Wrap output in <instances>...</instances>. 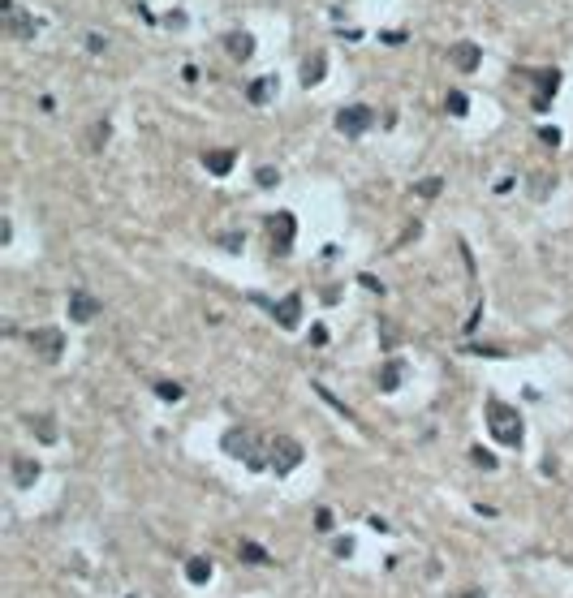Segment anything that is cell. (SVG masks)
<instances>
[{"label":"cell","mask_w":573,"mask_h":598,"mask_svg":"<svg viewBox=\"0 0 573 598\" xmlns=\"http://www.w3.org/2000/svg\"><path fill=\"white\" fill-rule=\"evenodd\" d=\"M487 431H491L496 443H505V447H517L521 435H526L521 413H517L509 401H500V396H491V401H487Z\"/></svg>","instance_id":"cell-1"},{"label":"cell","mask_w":573,"mask_h":598,"mask_svg":"<svg viewBox=\"0 0 573 598\" xmlns=\"http://www.w3.org/2000/svg\"><path fill=\"white\" fill-rule=\"evenodd\" d=\"M220 443H224V452H229V457H241L251 469H263V465H267V457L259 452V435H255L251 427H229Z\"/></svg>","instance_id":"cell-2"},{"label":"cell","mask_w":573,"mask_h":598,"mask_svg":"<svg viewBox=\"0 0 573 598\" xmlns=\"http://www.w3.org/2000/svg\"><path fill=\"white\" fill-rule=\"evenodd\" d=\"M302 443H297L293 435H276L267 443V469H276V473H293L297 465H302Z\"/></svg>","instance_id":"cell-3"},{"label":"cell","mask_w":573,"mask_h":598,"mask_svg":"<svg viewBox=\"0 0 573 598\" xmlns=\"http://www.w3.org/2000/svg\"><path fill=\"white\" fill-rule=\"evenodd\" d=\"M31 348H35V358L39 362H61V353H65V332L61 328H35L31 332Z\"/></svg>","instance_id":"cell-4"},{"label":"cell","mask_w":573,"mask_h":598,"mask_svg":"<svg viewBox=\"0 0 573 598\" xmlns=\"http://www.w3.org/2000/svg\"><path fill=\"white\" fill-rule=\"evenodd\" d=\"M371 125H375V112H371L366 104H350V108L336 112V130H341L345 138H358V134H366Z\"/></svg>","instance_id":"cell-5"},{"label":"cell","mask_w":573,"mask_h":598,"mask_svg":"<svg viewBox=\"0 0 573 598\" xmlns=\"http://www.w3.org/2000/svg\"><path fill=\"white\" fill-rule=\"evenodd\" d=\"M521 78L539 82V95L530 99V104H535V112H547V104H552V95L560 86V69H521Z\"/></svg>","instance_id":"cell-6"},{"label":"cell","mask_w":573,"mask_h":598,"mask_svg":"<svg viewBox=\"0 0 573 598\" xmlns=\"http://www.w3.org/2000/svg\"><path fill=\"white\" fill-rule=\"evenodd\" d=\"M293 233H297V220H293L289 211H276V215H267V237H271V250H276V254H289V245H293Z\"/></svg>","instance_id":"cell-7"},{"label":"cell","mask_w":573,"mask_h":598,"mask_svg":"<svg viewBox=\"0 0 573 598\" xmlns=\"http://www.w3.org/2000/svg\"><path fill=\"white\" fill-rule=\"evenodd\" d=\"M99 310H104V306H99L95 293H87V289H73L69 293V323H91Z\"/></svg>","instance_id":"cell-8"},{"label":"cell","mask_w":573,"mask_h":598,"mask_svg":"<svg viewBox=\"0 0 573 598\" xmlns=\"http://www.w3.org/2000/svg\"><path fill=\"white\" fill-rule=\"evenodd\" d=\"M448 61H453V69H461V73H475V69L483 65V47L470 43V39H461V43L448 47Z\"/></svg>","instance_id":"cell-9"},{"label":"cell","mask_w":573,"mask_h":598,"mask_svg":"<svg viewBox=\"0 0 573 598\" xmlns=\"http://www.w3.org/2000/svg\"><path fill=\"white\" fill-rule=\"evenodd\" d=\"M271 314H276V328H297L302 323V293H285L276 306H271Z\"/></svg>","instance_id":"cell-10"},{"label":"cell","mask_w":573,"mask_h":598,"mask_svg":"<svg viewBox=\"0 0 573 598\" xmlns=\"http://www.w3.org/2000/svg\"><path fill=\"white\" fill-rule=\"evenodd\" d=\"M237 164V151H229V146H211V151H203V168L211 172V177H229Z\"/></svg>","instance_id":"cell-11"},{"label":"cell","mask_w":573,"mask_h":598,"mask_svg":"<svg viewBox=\"0 0 573 598\" xmlns=\"http://www.w3.org/2000/svg\"><path fill=\"white\" fill-rule=\"evenodd\" d=\"M224 47H229L233 61H251L255 56V35L251 31H229L224 35Z\"/></svg>","instance_id":"cell-12"},{"label":"cell","mask_w":573,"mask_h":598,"mask_svg":"<svg viewBox=\"0 0 573 598\" xmlns=\"http://www.w3.org/2000/svg\"><path fill=\"white\" fill-rule=\"evenodd\" d=\"M401 379H405V362H401V358H388V362L380 366V392H396V388H401Z\"/></svg>","instance_id":"cell-13"},{"label":"cell","mask_w":573,"mask_h":598,"mask_svg":"<svg viewBox=\"0 0 573 598\" xmlns=\"http://www.w3.org/2000/svg\"><path fill=\"white\" fill-rule=\"evenodd\" d=\"M323 73H328V56H323V52H311V56L302 61V86H319Z\"/></svg>","instance_id":"cell-14"},{"label":"cell","mask_w":573,"mask_h":598,"mask_svg":"<svg viewBox=\"0 0 573 598\" xmlns=\"http://www.w3.org/2000/svg\"><path fill=\"white\" fill-rule=\"evenodd\" d=\"M13 482L17 486H35L39 482V461H31V457H13Z\"/></svg>","instance_id":"cell-15"},{"label":"cell","mask_w":573,"mask_h":598,"mask_svg":"<svg viewBox=\"0 0 573 598\" xmlns=\"http://www.w3.org/2000/svg\"><path fill=\"white\" fill-rule=\"evenodd\" d=\"M9 35H17V39H35V35H39V22H35L31 13L13 9V13H9Z\"/></svg>","instance_id":"cell-16"},{"label":"cell","mask_w":573,"mask_h":598,"mask_svg":"<svg viewBox=\"0 0 573 598\" xmlns=\"http://www.w3.org/2000/svg\"><path fill=\"white\" fill-rule=\"evenodd\" d=\"M276 86H281L276 78H255L251 86H246V99H251V104H255V108H263V104H267V99H271V95H276Z\"/></svg>","instance_id":"cell-17"},{"label":"cell","mask_w":573,"mask_h":598,"mask_svg":"<svg viewBox=\"0 0 573 598\" xmlns=\"http://www.w3.org/2000/svg\"><path fill=\"white\" fill-rule=\"evenodd\" d=\"M186 577H190L194 585H203V581H211V560H203V555H194V560L186 564Z\"/></svg>","instance_id":"cell-18"},{"label":"cell","mask_w":573,"mask_h":598,"mask_svg":"<svg viewBox=\"0 0 573 598\" xmlns=\"http://www.w3.org/2000/svg\"><path fill=\"white\" fill-rule=\"evenodd\" d=\"M31 431H35L43 443H57V422L47 417V413H43V417H31Z\"/></svg>","instance_id":"cell-19"},{"label":"cell","mask_w":573,"mask_h":598,"mask_svg":"<svg viewBox=\"0 0 573 598\" xmlns=\"http://www.w3.org/2000/svg\"><path fill=\"white\" fill-rule=\"evenodd\" d=\"M237 555H241L246 564H271V555L263 551L259 542H241V546H237Z\"/></svg>","instance_id":"cell-20"},{"label":"cell","mask_w":573,"mask_h":598,"mask_svg":"<svg viewBox=\"0 0 573 598\" xmlns=\"http://www.w3.org/2000/svg\"><path fill=\"white\" fill-rule=\"evenodd\" d=\"M552 185H556V177H547V172H535V177H530V198H539V203H543V198L552 194Z\"/></svg>","instance_id":"cell-21"},{"label":"cell","mask_w":573,"mask_h":598,"mask_svg":"<svg viewBox=\"0 0 573 598\" xmlns=\"http://www.w3.org/2000/svg\"><path fill=\"white\" fill-rule=\"evenodd\" d=\"M108 138H112V125H108V121H95V125H91V138H87V146H91V151H99V146H104Z\"/></svg>","instance_id":"cell-22"},{"label":"cell","mask_w":573,"mask_h":598,"mask_svg":"<svg viewBox=\"0 0 573 598\" xmlns=\"http://www.w3.org/2000/svg\"><path fill=\"white\" fill-rule=\"evenodd\" d=\"M444 108H448V112H453V116H466V112H470V99H466L461 91H448V99H444Z\"/></svg>","instance_id":"cell-23"},{"label":"cell","mask_w":573,"mask_h":598,"mask_svg":"<svg viewBox=\"0 0 573 598\" xmlns=\"http://www.w3.org/2000/svg\"><path fill=\"white\" fill-rule=\"evenodd\" d=\"M255 181H259L263 190H271V185H281V172H276V168H271V164H263V168L255 172Z\"/></svg>","instance_id":"cell-24"},{"label":"cell","mask_w":573,"mask_h":598,"mask_svg":"<svg viewBox=\"0 0 573 598\" xmlns=\"http://www.w3.org/2000/svg\"><path fill=\"white\" fill-rule=\"evenodd\" d=\"M156 396H160V401H168V405H177V401H181V383H156Z\"/></svg>","instance_id":"cell-25"},{"label":"cell","mask_w":573,"mask_h":598,"mask_svg":"<svg viewBox=\"0 0 573 598\" xmlns=\"http://www.w3.org/2000/svg\"><path fill=\"white\" fill-rule=\"evenodd\" d=\"M440 190H444V181H440V177H427V181H418V185H414V194H418V198H436Z\"/></svg>","instance_id":"cell-26"},{"label":"cell","mask_w":573,"mask_h":598,"mask_svg":"<svg viewBox=\"0 0 573 598\" xmlns=\"http://www.w3.org/2000/svg\"><path fill=\"white\" fill-rule=\"evenodd\" d=\"M470 461H475L479 469H496V457L487 452V447H470Z\"/></svg>","instance_id":"cell-27"},{"label":"cell","mask_w":573,"mask_h":598,"mask_svg":"<svg viewBox=\"0 0 573 598\" xmlns=\"http://www.w3.org/2000/svg\"><path fill=\"white\" fill-rule=\"evenodd\" d=\"M220 245H224V250H241L246 237H241V233H220Z\"/></svg>","instance_id":"cell-28"},{"label":"cell","mask_w":573,"mask_h":598,"mask_svg":"<svg viewBox=\"0 0 573 598\" xmlns=\"http://www.w3.org/2000/svg\"><path fill=\"white\" fill-rule=\"evenodd\" d=\"M315 530H323V534L332 530V512H328V508H319V512H315Z\"/></svg>","instance_id":"cell-29"},{"label":"cell","mask_w":573,"mask_h":598,"mask_svg":"<svg viewBox=\"0 0 573 598\" xmlns=\"http://www.w3.org/2000/svg\"><path fill=\"white\" fill-rule=\"evenodd\" d=\"M186 22H190L186 13H168V17H164V26H172V31H186Z\"/></svg>","instance_id":"cell-30"},{"label":"cell","mask_w":573,"mask_h":598,"mask_svg":"<svg viewBox=\"0 0 573 598\" xmlns=\"http://www.w3.org/2000/svg\"><path fill=\"white\" fill-rule=\"evenodd\" d=\"M87 47L91 52H108V39L104 35H87Z\"/></svg>","instance_id":"cell-31"},{"label":"cell","mask_w":573,"mask_h":598,"mask_svg":"<svg viewBox=\"0 0 573 598\" xmlns=\"http://www.w3.org/2000/svg\"><path fill=\"white\" fill-rule=\"evenodd\" d=\"M539 138H543L547 146H560V130H547V125H543V130H539Z\"/></svg>","instance_id":"cell-32"},{"label":"cell","mask_w":573,"mask_h":598,"mask_svg":"<svg viewBox=\"0 0 573 598\" xmlns=\"http://www.w3.org/2000/svg\"><path fill=\"white\" fill-rule=\"evenodd\" d=\"M332 551H336V555H354V542H350V538H336Z\"/></svg>","instance_id":"cell-33"},{"label":"cell","mask_w":573,"mask_h":598,"mask_svg":"<svg viewBox=\"0 0 573 598\" xmlns=\"http://www.w3.org/2000/svg\"><path fill=\"white\" fill-rule=\"evenodd\" d=\"M328 340V332H323V323H315V332H311V344H323Z\"/></svg>","instance_id":"cell-34"}]
</instances>
